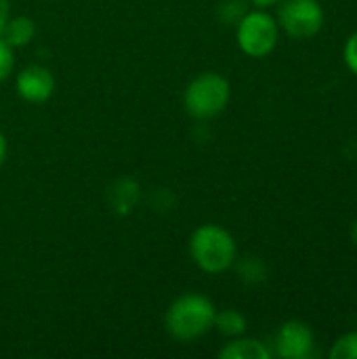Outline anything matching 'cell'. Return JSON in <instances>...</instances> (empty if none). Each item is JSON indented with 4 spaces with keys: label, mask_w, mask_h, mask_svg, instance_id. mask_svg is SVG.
Here are the masks:
<instances>
[{
    "label": "cell",
    "mask_w": 357,
    "mask_h": 359,
    "mask_svg": "<svg viewBox=\"0 0 357 359\" xmlns=\"http://www.w3.org/2000/svg\"><path fill=\"white\" fill-rule=\"evenodd\" d=\"M217 307L215 303L198 292H185L175 299L164 316L166 332L181 343L204 337L215 326Z\"/></svg>",
    "instance_id": "obj_1"
},
{
    "label": "cell",
    "mask_w": 357,
    "mask_h": 359,
    "mask_svg": "<svg viewBox=\"0 0 357 359\" xmlns=\"http://www.w3.org/2000/svg\"><path fill=\"white\" fill-rule=\"evenodd\" d=\"M189 255L198 269L217 276L227 271L238 259V246L234 236L215 223L200 225L189 238Z\"/></svg>",
    "instance_id": "obj_2"
},
{
    "label": "cell",
    "mask_w": 357,
    "mask_h": 359,
    "mask_svg": "<svg viewBox=\"0 0 357 359\" xmlns=\"http://www.w3.org/2000/svg\"><path fill=\"white\" fill-rule=\"evenodd\" d=\"M229 97L231 86L227 78L217 72H204L187 84L183 93V107L196 120H210L227 107Z\"/></svg>",
    "instance_id": "obj_3"
},
{
    "label": "cell",
    "mask_w": 357,
    "mask_h": 359,
    "mask_svg": "<svg viewBox=\"0 0 357 359\" xmlns=\"http://www.w3.org/2000/svg\"><path fill=\"white\" fill-rule=\"evenodd\" d=\"M238 46L244 55L261 59L274 53L280 40V25L265 8L246 11L244 17L236 23Z\"/></svg>",
    "instance_id": "obj_4"
},
{
    "label": "cell",
    "mask_w": 357,
    "mask_h": 359,
    "mask_svg": "<svg viewBox=\"0 0 357 359\" xmlns=\"http://www.w3.org/2000/svg\"><path fill=\"white\" fill-rule=\"evenodd\" d=\"M276 21L290 38L307 40L322 29L324 8L320 0H282Z\"/></svg>",
    "instance_id": "obj_5"
},
{
    "label": "cell",
    "mask_w": 357,
    "mask_h": 359,
    "mask_svg": "<svg viewBox=\"0 0 357 359\" xmlns=\"http://www.w3.org/2000/svg\"><path fill=\"white\" fill-rule=\"evenodd\" d=\"M276 355L282 359H307L314 355L316 334L314 330L299 320H290L280 326L274 339Z\"/></svg>",
    "instance_id": "obj_6"
},
{
    "label": "cell",
    "mask_w": 357,
    "mask_h": 359,
    "mask_svg": "<svg viewBox=\"0 0 357 359\" xmlns=\"http://www.w3.org/2000/svg\"><path fill=\"white\" fill-rule=\"evenodd\" d=\"M17 95L27 103H44L55 93V78L44 65H27L17 74Z\"/></svg>",
    "instance_id": "obj_7"
},
{
    "label": "cell",
    "mask_w": 357,
    "mask_h": 359,
    "mask_svg": "<svg viewBox=\"0 0 357 359\" xmlns=\"http://www.w3.org/2000/svg\"><path fill=\"white\" fill-rule=\"evenodd\" d=\"M219 358L223 359H269L271 358V351L267 349L265 343H261L259 339H246L244 334L242 337H236L234 341H229L221 351H219Z\"/></svg>",
    "instance_id": "obj_8"
},
{
    "label": "cell",
    "mask_w": 357,
    "mask_h": 359,
    "mask_svg": "<svg viewBox=\"0 0 357 359\" xmlns=\"http://www.w3.org/2000/svg\"><path fill=\"white\" fill-rule=\"evenodd\" d=\"M36 36V23L25 17V15H19V17H8L4 29H2V38L6 44H11L13 48H21V46H27L32 42V38Z\"/></svg>",
    "instance_id": "obj_9"
},
{
    "label": "cell",
    "mask_w": 357,
    "mask_h": 359,
    "mask_svg": "<svg viewBox=\"0 0 357 359\" xmlns=\"http://www.w3.org/2000/svg\"><path fill=\"white\" fill-rule=\"evenodd\" d=\"M213 328H217L223 337H231V339H236V337H242L244 332H246V328H248V322H246V318L238 311V309H225V311H217V316H215V326Z\"/></svg>",
    "instance_id": "obj_10"
},
{
    "label": "cell",
    "mask_w": 357,
    "mask_h": 359,
    "mask_svg": "<svg viewBox=\"0 0 357 359\" xmlns=\"http://www.w3.org/2000/svg\"><path fill=\"white\" fill-rule=\"evenodd\" d=\"M238 273H240V278H242L244 282H248V284H259V282H263V280L267 278V267H265V263H263L261 259L248 257V259H244V261L238 265Z\"/></svg>",
    "instance_id": "obj_11"
},
{
    "label": "cell",
    "mask_w": 357,
    "mask_h": 359,
    "mask_svg": "<svg viewBox=\"0 0 357 359\" xmlns=\"http://www.w3.org/2000/svg\"><path fill=\"white\" fill-rule=\"evenodd\" d=\"M330 359H357V332H347L335 341Z\"/></svg>",
    "instance_id": "obj_12"
},
{
    "label": "cell",
    "mask_w": 357,
    "mask_h": 359,
    "mask_svg": "<svg viewBox=\"0 0 357 359\" xmlns=\"http://www.w3.org/2000/svg\"><path fill=\"white\" fill-rule=\"evenodd\" d=\"M15 67V55H13V46L4 42V38L0 36V82L6 80L11 76Z\"/></svg>",
    "instance_id": "obj_13"
},
{
    "label": "cell",
    "mask_w": 357,
    "mask_h": 359,
    "mask_svg": "<svg viewBox=\"0 0 357 359\" xmlns=\"http://www.w3.org/2000/svg\"><path fill=\"white\" fill-rule=\"evenodd\" d=\"M246 13V2L244 0H229L221 6V15L231 21V23H238Z\"/></svg>",
    "instance_id": "obj_14"
},
{
    "label": "cell",
    "mask_w": 357,
    "mask_h": 359,
    "mask_svg": "<svg viewBox=\"0 0 357 359\" xmlns=\"http://www.w3.org/2000/svg\"><path fill=\"white\" fill-rule=\"evenodd\" d=\"M343 57H345V63L347 67L351 69V74L357 76V32L349 36V40L345 42V48H343Z\"/></svg>",
    "instance_id": "obj_15"
},
{
    "label": "cell",
    "mask_w": 357,
    "mask_h": 359,
    "mask_svg": "<svg viewBox=\"0 0 357 359\" xmlns=\"http://www.w3.org/2000/svg\"><path fill=\"white\" fill-rule=\"evenodd\" d=\"M8 11H11L8 0H0V36H2V29L8 21Z\"/></svg>",
    "instance_id": "obj_16"
},
{
    "label": "cell",
    "mask_w": 357,
    "mask_h": 359,
    "mask_svg": "<svg viewBox=\"0 0 357 359\" xmlns=\"http://www.w3.org/2000/svg\"><path fill=\"white\" fill-rule=\"evenodd\" d=\"M250 4H255L257 8H267V6H276L280 4L282 0H248Z\"/></svg>",
    "instance_id": "obj_17"
},
{
    "label": "cell",
    "mask_w": 357,
    "mask_h": 359,
    "mask_svg": "<svg viewBox=\"0 0 357 359\" xmlns=\"http://www.w3.org/2000/svg\"><path fill=\"white\" fill-rule=\"evenodd\" d=\"M6 151H8V147H6V137L0 133V168H2V164H4V160H6Z\"/></svg>",
    "instance_id": "obj_18"
},
{
    "label": "cell",
    "mask_w": 357,
    "mask_h": 359,
    "mask_svg": "<svg viewBox=\"0 0 357 359\" xmlns=\"http://www.w3.org/2000/svg\"><path fill=\"white\" fill-rule=\"evenodd\" d=\"M349 233H351V242L357 246V221H353V225H351V231H349Z\"/></svg>",
    "instance_id": "obj_19"
}]
</instances>
